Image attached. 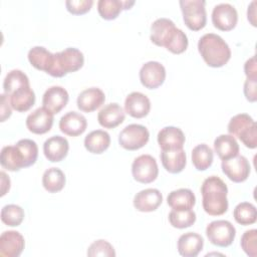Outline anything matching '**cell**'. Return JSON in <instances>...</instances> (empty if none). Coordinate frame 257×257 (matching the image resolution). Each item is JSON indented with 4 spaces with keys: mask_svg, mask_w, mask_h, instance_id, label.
<instances>
[{
    "mask_svg": "<svg viewBox=\"0 0 257 257\" xmlns=\"http://www.w3.org/2000/svg\"><path fill=\"white\" fill-rule=\"evenodd\" d=\"M150 38L154 44L165 47L174 54L185 52L189 44L186 33L169 18H158L152 23Z\"/></svg>",
    "mask_w": 257,
    "mask_h": 257,
    "instance_id": "obj_1",
    "label": "cell"
},
{
    "mask_svg": "<svg viewBox=\"0 0 257 257\" xmlns=\"http://www.w3.org/2000/svg\"><path fill=\"white\" fill-rule=\"evenodd\" d=\"M202 205L204 211L210 216H221L228 210V187L217 176L206 178L201 186Z\"/></svg>",
    "mask_w": 257,
    "mask_h": 257,
    "instance_id": "obj_2",
    "label": "cell"
},
{
    "mask_svg": "<svg viewBox=\"0 0 257 257\" xmlns=\"http://www.w3.org/2000/svg\"><path fill=\"white\" fill-rule=\"evenodd\" d=\"M198 50L210 67H222L231 58V49L218 34L206 33L198 41Z\"/></svg>",
    "mask_w": 257,
    "mask_h": 257,
    "instance_id": "obj_3",
    "label": "cell"
},
{
    "mask_svg": "<svg viewBox=\"0 0 257 257\" xmlns=\"http://www.w3.org/2000/svg\"><path fill=\"white\" fill-rule=\"evenodd\" d=\"M53 54V63L47 73L53 77H62L69 72L77 71L84 64L83 53L74 47H67Z\"/></svg>",
    "mask_w": 257,
    "mask_h": 257,
    "instance_id": "obj_4",
    "label": "cell"
},
{
    "mask_svg": "<svg viewBox=\"0 0 257 257\" xmlns=\"http://www.w3.org/2000/svg\"><path fill=\"white\" fill-rule=\"evenodd\" d=\"M229 135L238 138L246 148L257 147V124L247 113H238L231 117L227 126Z\"/></svg>",
    "mask_w": 257,
    "mask_h": 257,
    "instance_id": "obj_5",
    "label": "cell"
},
{
    "mask_svg": "<svg viewBox=\"0 0 257 257\" xmlns=\"http://www.w3.org/2000/svg\"><path fill=\"white\" fill-rule=\"evenodd\" d=\"M204 0H181L180 7L186 26L193 31H199L206 26L207 13Z\"/></svg>",
    "mask_w": 257,
    "mask_h": 257,
    "instance_id": "obj_6",
    "label": "cell"
},
{
    "mask_svg": "<svg viewBox=\"0 0 257 257\" xmlns=\"http://www.w3.org/2000/svg\"><path fill=\"white\" fill-rule=\"evenodd\" d=\"M150 133L145 125L132 123L126 125L118 135V144L127 151H137L147 145Z\"/></svg>",
    "mask_w": 257,
    "mask_h": 257,
    "instance_id": "obj_7",
    "label": "cell"
},
{
    "mask_svg": "<svg viewBox=\"0 0 257 257\" xmlns=\"http://www.w3.org/2000/svg\"><path fill=\"white\" fill-rule=\"evenodd\" d=\"M206 235L213 245L218 247H228L235 239L236 229L232 223L227 220H216L208 224Z\"/></svg>",
    "mask_w": 257,
    "mask_h": 257,
    "instance_id": "obj_8",
    "label": "cell"
},
{
    "mask_svg": "<svg viewBox=\"0 0 257 257\" xmlns=\"http://www.w3.org/2000/svg\"><path fill=\"white\" fill-rule=\"evenodd\" d=\"M132 174L134 179L142 184L154 182L159 175L157 161L151 155H141L132 164Z\"/></svg>",
    "mask_w": 257,
    "mask_h": 257,
    "instance_id": "obj_9",
    "label": "cell"
},
{
    "mask_svg": "<svg viewBox=\"0 0 257 257\" xmlns=\"http://www.w3.org/2000/svg\"><path fill=\"white\" fill-rule=\"evenodd\" d=\"M238 22V13L234 6L229 3H220L213 8L212 23L221 31L234 29Z\"/></svg>",
    "mask_w": 257,
    "mask_h": 257,
    "instance_id": "obj_10",
    "label": "cell"
},
{
    "mask_svg": "<svg viewBox=\"0 0 257 257\" xmlns=\"http://www.w3.org/2000/svg\"><path fill=\"white\" fill-rule=\"evenodd\" d=\"M221 168L226 177L234 183H242L246 181L251 170L247 158L239 155L232 159L222 161Z\"/></svg>",
    "mask_w": 257,
    "mask_h": 257,
    "instance_id": "obj_11",
    "label": "cell"
},
{
    "mask_svg": "<svg viewBox=\"0 0 257 257\" xmlns=\"http://www.w3.org/2000/svg\"><path fill=\"white\" fill-rule=\"evenodd\" d=\"M141 83L149 89L161 86L166 79V68L158 61H148L140 69Z\"/></svg>",
    "mask_w": 257,
    "mask_h": 257,
    "instance_id": "obj_12",
    "label": "cell"
},
{
    "mask_svg": "<svg viewBox=\"0 0 257 257\" xmlns=\"http://www.w3.org/2000/svg\"><path fill=\"white\" fill-rule=\"evenodd\" d=\"M53 113L45 107H38L28 114L26 117V127L35 135H43L48 133L53 125Z\"/></svg>",
    "mask_w": 257,
    "mask_h": 257,
    "instance_id": "obj_13",
    "label": "cell"
},
{
    "mask_svg": "<svg viewBox=\"0 0 257 257\" xmlns=\"http://www.w3.org/2000/svg\"><path fill=\"white\" fill-rule=\"evenodd\" d=\"M25 247L24 237L17 231H5L0 236V256L18 257Z\"/></svg>",
    "mask_w": 257,
    "mask_h": 257,
    "instance_id": "obj_14",
    "label": "cell"
},
{
    "mask_svg": "<svg viewBox=\"0 0 257 257\" xmlns=\"http://www.w3.org/2000/svg\"><path fill=\"white\" fill-rule=\"evenodd\" d=\"M68 99L69 95L65 88L62 86L53 85L45 90L42 96V104L43 107L55 114L66 106Z\"/></svg>",
    "mask_w": 257,
    "mask_h": 257,
    "instance_id": "obj_15",
    "label": "cell"
},
{
    "mask_svg": "<svg viewBox=\"0 0 257 257\" xmlns=\"http://www.w3.org/2000/svg\"><path fill=\"white\" fill-rule=\"evenodd\" d=\"M151 110V101L149 97L139 91L131 92L124 100V111L135 118H143Z\"/></svg>",
    "mask_w": 257,
    "mask_h": 257,
    "instance_id": "obj_16",
    "label": "cell"
},
{
    "mask_svg": "<svg viewBox=\"0 0 257 257\" xmlns=\"http://www.w3.org/2000/svg\"><path fill=\"white\" fill-rule=\"evenodd\" d=\"M86 127V118L77 111H68L62 115L59 120V130L69 137H78L82 135Z\"/></svg>",
    "mask_w": 257,
    "mask_h": 257,
    "instance_id": "obj_17",
    "label": "cell"
},
{
    "mask_svg": "<svg viewBox=\"0 0 257 257\" xmlns=\"http://www.w3.org/2000/svg\"><path fill=\"white\" fill-rule=\"evenodd\" d=\"M163 202V196L158 189L148 188L140 191L134 197V207L140 212L156 211Z\"/></svg>",
    "mask_w": 257,
    "mask_h": 257,
    "instance_id": "obj_18",
    "label": "cell"
},
{
    "mask_svg": "<svg viewBox=\"0 0 257 257\" xmlns=\"http://www.w3.org/2000/svg\"><path fill=\"white\" fill-rule=\"evenodd\" d=\"M158 144L163 151L183 149L186 138L183 131L177 126H165L158 133Z\"/></svg>",
    "mask_w": 257,
    "mask_h": 257,
    "instance_id": "obj_19",
    "label": "cell"
},
{
    "mask_svg": "<svg viewBox=\"0 0 257 257\" xmlns=\"http://www.w3.org/2000/svg\"><path fill=\"white\" fill-rule=\"evenodd\" d=\"M105 101L104 92L98 87H89L82 90L76 99L77 107L83 112H92Z\"/></svg>",
    "mask_w": 257,
    "mask_h": 257,
    "instance_id": "obj_20",
    "label": "cell"
},
{
    "mask_svg": "<svg viewBox=\"0 0 257 257\" xmlns=\"http://www.w3.org/2000/svg\"><path fill=\"white\" fill-rule=\"evenodd\" d=\"M68 141L61 136H52L43 144V153L45 158L52 163L61 162L68 154Z\"/></svg>",
    "mask_w": 257,
    "mask_h": 257,
    "instance_id": "obj_21",
    "label": "cell"
},
{
    "mask_svg": "<svg viewBox=\"0 0 257 257\" xmlns=\"http://www.w3.org/2000/svg\"><path fill=\"white\" fill-rule=\"evenodd\" d=\"M125 111L116 102L104 105L97 113L98 123L104 128H114L123 122Z\"/></svg>",
    "mask_w": 257,
    "mask_h": 257,
    "instance_id": "obj_22",
    "label": "cell"
},
{
    "mask_svg": "<svg viewBox=\"0 0 257 257\" xmlns=\"http://www.w3.org/2000/svg\"><path fill=\"white\" fill-rule=\"evenodd\" d=\"M204 246L203 237L194 232H188L181 235L178 239V252L184 257H196L202 251Z\"/></svg>",
    "mask_w": 257,
    "mask_h": 257,
    "instance_id": "obj_23",
    "label": "cell"
},
{
    "mask_svg": "<svg viewBox=\"0 0 257 257\" xmlns=\"http://www.w3.org/2000/svg\"><path fill=\"white\" fill-rule=\"evenodd\" d=\"M0 163L3 169L11 172H17L22 168H26L25 158L20 149L14 146H5L1 150Z\"/></svg>",
    "mask_w": 257,
    "mask_h": 257,
    "instance_id": "obj_24",
    "label": "cell"
},
{
    "mask_svg": "<svg viewBox=\"0 0 257 257\" xmlns=\"http://www.w3.org/2000/svg\"><path fill=\"white\" fill-rule=\"evenodd\" d=\"M8 96L11 107L18 112L29 110L35 103V93L30 84L19 87Z\"/></svg>",
    "mask_w": 257,
    "mask_h": 257,
    "instance_id": "obj_25",
    "label": "cell"
},
{
    "mask_svg": "<svg viewBox=\"0 0 257 257\" xmlns=\"http://www.w3.org/2000/svg\"><path fill=\"white\" fill-rule=\"evenodd\" d=\"M160 158L165 170L171 174L181 173L187 164V156L183 149L169 151L162 150Z\"/></svg>",
    "mask_w": 257,
    "mask_h": 257,
    "instance_id": "obj_26",
    "label": "cell"
},
{
    "mask_svg": "<svg viewBox=\"0 0 257 257\" xmlns=\"http://www.w3.org/2000/svg\"><path fill=\"white\" fill-rule=\"evenodd\" d=\"M135 5V1L121 0H99L97 2V11L104 20L115 19L121 10H128Z\"/></svg>",
    "mask_w": 257,
    "mask_h": 257,
    "instance_id": "obj_27",
    "label": "cell"
},
{
    "mask_svg": "<svg viewBox=\"0 0 257 257\" xmlns=\"http://www.w3.org/2000/svg\"><path fill=\"white\" fill-rule=\"evenodd\" d=\"M214 150L217 156L222 160H229L239 154V145L236 139L231 135H220L214 141Z\"/></svg>",
    "mask_w": 257,
    "mask_h": 257,
    "instance_id": "obj_28",
    "label": "cell"
},
{
    "mask_svg": "<svg viewBox=\"0 0 257 257\" xmlns=\"http://www.w3.org/2000/svg\"><path fill=\"white\" fill-rule=\"evenodd\" d=\"M167 203L172 209L185 210L193 209L196 204V197L192 190L181 188L172 191L167 197Z\"/></svg>",
    "mask_w": 257,
    "mask_h": 257,
    "instance_id": "obj_29",
    "label": "cell"
},
{
    "mask_svg": "<svg viewBox=\"0 0 257 257\" xmlns=\"http://www.w3.org/2000/svg\"><path fill=\"white\" fill-rule=\"evenodd\" d=\"M109 145L110 137L108 133L102 130L92 131L84 138V147L91 154H102L108 149Z\"/></svg>",
    "mask_w": 257,
    "mask_h": 257,
    "instance_id": "obj_30",
    "label": "cell"
},
{
    "mask_svg": "<svg viewBox=\"0 0 257 257\" xmlns=\"http://www.w3.org/2000/svg\"><path fill=\"white\" fill-rule=\"evenodd\" d=\"M27 57L34 68L48 73L53 63L54 54L43 46H34L28 51Z\"/></svg>",
    "mask_w": 257,
    "mask_h": 257,
    "instance_id": "obj_31",
    "label": "cell"
},
{
    "mask_svg": "<svg viewBox=\"0 0 257 257\" xmlns=\"http://www.w3.org/2000/svg\"><path fill=\"white\" fill-rule=\"evenodd\" d=\"M65 175L58 168L47 169L42 176V186L48 193H57L65 186Z\"/></svg>",
    "mask_w": 257,
    "mask_h": 257,
    "instance_id": "obj_32",
    "label": "cell"
},
{
    "mask_svg": "<svg viewBox=\"0 0 257 257\" xmlns=\"http://www.w3.org/2000/svg\"><path fill=\"white\" fill-rule=\"evenodd\" d=\"M214 159L212 149L206 144L197 145L192 150V163L198 171H206L212 166Z\"/></svg>",
    "mask_w": 257,
    "mask_h": 257,
    "instance_id": "obj_33",
    "label": "cell"
},
{
    "mask_svg": "<svg viewBox=\"0 0 257 257\" xmlns=\"http://www.w3.org/2000/svg\"><path fill=\"white\" fill-rule=\"evenodd\" d=\"M233 217L240 225L247 226L254 224L257 220L256 207L252 203L241 202L234 208Z\"/></svg>",
    "mask_w": 257,
    "mask_h": 257,
    "instance_id": "obj_34",
    "label": "cell"
},
{
    "mask_svg": "<svg viewBox=\"0 0 257 257\" xmlns=\"http://www.w3.org/2000/svg\"><path fill=\"white\" fill-rule=\"evenodd\" d=\"M28 76L20 69H13L9 71L3 81V89L4 93L10 95L13 91L18 89L19 87L29 85Z\"/></svg>",
    "mask_w": 257,
    "mask_h": 257,
    "instance_id": "obj_35",
    "label": "cell"
},
{
    "mask_svg": "<svg viewBox=\"0 0 257 257\" xmlns=\"http://www.w3.org/2000/svg\"><path fill=\"white\" fill-rule=\"evenodd\" d=\"M169 222L174 228L185 229L191 227L196 222V213L192 209H173L169 213Z\"/></svg>",
    "mask_w": 257,
    "mask_h": 257,
    "instance_id": "obj_36",
    "label": "cell"
},
{
    "mask_svg": "<svg viewBox=\"0 0 257 257\" xmlns=\"http://www.w3.org/2000/svg\"><path fill=\"white\" fill-rule=\"evenodd\" d=\"M24 219V210L15 204L5 205L1 210V221L10 227L19 226Z\"/></svg>",
    "mask_w": 257,
    "mask_h": 257,
    "instance_id": "obj_37",
    "label": "cell"
},
{
    "mask_svg": "<svg viewBox=\"0 0 257 257\" xmlns=\"http://www.w3.org/2000/svg\"><path fill=\"white\" fill-rule=\"evenodd\" d=\"M16 146L20 149L22 152L24 158H25V163H26V168L30 167L35 164L37 161L38 157V147L37 144L29 139H23L20 140L16 143Z\"/></svg>",
    "mask_w": 257,
    "mask_h": 257,
    "instance_id": "obj_38",
    "label": "cell"
},
{
    "mask_svg": "<svg viewBox=\"0 0 257 257\" xmlns=\"http://www.w3.org/2000/svg\"><path fill=\"white\" fill-rule=\"evenodd\" d=\"M87 256L95 257V256H105V257H114L115 251L112 245L106 240H96L92 242L87 249Z\"/></svg>",
    "mask_w": 257,
    "mask_h": 257,
    "instance_id": "obj_39",
    "label": "cell"
},
{
    "mask_svg": "<svg viewBox=\"0 0 257 257\" xmlns=\"http://www.w3.org/2000/svg\"><path fill=\"white\" fill-rule=\"evenodd\" d=\"M243 251L250 257L257 256V230L251 229L243 233L240 242Z\"/></svg>",
    "mask_w": 257,
    "mask_h": 257,
    "instance_id": "obj_40",
    "label": "cell"
},
{
    "mask_svg": "<svg viewBox=\"0 0 257 257\" xmlns=\"http://www.w3.org/2000/svg\"><path fill=\"white\" fill-rule=\"evenodd\" d=\"M93 5L92 0H67L65 1L66 9L73 15H82L88 12Z\"/></svg>",
    "mask_w": 257,
    "mask_h": 257,
    "instance_id": "obj_41",
    "label": "cell"
},
{
    "mask_svg": "<svg viewBox=\"0 0 257 257\" xmlns=\"http://www.w3.org/2000/svg\"><path fill=\"white\" fill-rule=\"evenodd\" d=\"M257 79L252 78H246L244 82V95L246 99L250 102H255L257 100Z\"/></svg>",
    "mask_w": 257,
    "mask_h": 257,
    "instance_id": "obj_42",
    "label": "cell"
},
{
    "mask_svg": "<svg viewBox=\"0 0 257 257\" xmlns=\"http://www.w3.org/2000/svg\"><path fill=\"white\" fill-rule=\"evenodd\" d=\"M244 72L247 78L257 79V62L256 56L249 58L244 64Z\"/></svg>",
    "mask_w": 257,
    "mask_h": 257,
    "instance_id": "obj_43",
    "label": "cell"
},
{
    "mask_svg": "<svg viewBox=\"0 0 257 257\" xmlns=\"http://www.w3.org/2000/svg\"><path fill=\"white\" fill-rule=\"evenodd\" d=\"M1 121H5L8 117H10L12 113V107L9 101V96L6 93L1 94Z\"/></svg>",
    "mask_w": 257,
    "mask_h": 257,
    "instance_id": "obj_44",
    "label": "cell"
},
{
    "mask_svg": "<svg viewBox=\"0 0 257 257\" xmlns=\"http://www.w3.org/2000/svg\"><path fill=\"white\" fill-rule=\"evenodd\" d=\"M1 175V197H3L10 189V179H9V176H7L5 174V172H1L0 173Z\"/></svg>",
    "mask_w": 257,
    "mask_h": 257,
    "instance_id": "obj_45",
    "label": "cell"
},
{
    "mask_svg": "<svg viewBox=\"0 0 257 257\" xmlns=\"http://www.w3.org/2000/svg\"><path fill=\"white\" fill-rule=\"evenodd\" d=\"M255 5H256V1H252L250 3V5L248 6V10H247V18L253 26H256V19H255L256 18V8H255Z\"/></svg>",
    "mask_w": 257,
    "mask_h": 257,
    "instance_id": "obj_46",
    "label": "cell"
}]
</instances>
